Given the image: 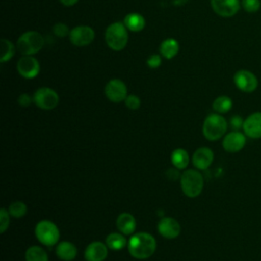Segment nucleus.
<instances>
[{"label":"nucleus","instance_id":"nucleus-1","mask_svg":"<svg viewBox=\"0 0 261 261\" xmlns=\"http://www.w3.org/2000/svg\"><path fill=\"white\" fill-rule=\"evenodd\" d=\"M156 240L148 232L141 231L133 234L127 243V250L132 257L139 260L150 258L156 251Z\"/></svg>","mask_w":261,"mask_h":261},{"label":"nucleus","instance_id":"nucleus-2","mask_svg":"<svg viewBox=\"0 0 261 261\" xmlns=\"http://www.w3.org/2000/svg\"><path fill=\"white\" fill-rule=\"evenodd\" d=\"M227 125L228 123L226 119L221 114L211 113L205 118L203 122V136L209 141H217L225 136Z\"/></svg>","mask_w":261,"mask_h":261},{"label":"nucleus","instance_id":"nucleus-3","mask_svg":"<svg viewBox=\"0 0 261 261\" xmlns=\"http://www.w3.org/2000/svg\"><path fill=\"white\" fill-rule=\"evenodd\" d=\"M180 187L187 197L196 198L203 191L204 178L198 170L188 169L180 175Z\"/></svg>","mask_w":261,"mask_h":261},{"label":"nucleus","instance_id":"nucleus-4","mask_svg":"<svg viewBox=\"0 0 261 261\" xmlns=\"http://www.w3.org/2000/svg\"><path fill=\"white\" fill-rule=\"evenodd\" d=\"M128 35L126 27L122 22H113L109 24L105 32V41L110 49L114 51L122 50L127 43Z\"/></svg>","mask_w":261,"mask_h":261},{"label":"nucleus","instance_id":"nucleus-5","mask_svg":"<svg viewBox=\"0 0 261 261\" xmlns=\"http://www.w3.org/2000/svg\"><path fill=\"white\" fill-rule=\"evenodd\" d=\"M44 46L43 36L36 31L23 33L17 40V50L23 55H33L39 52Z\"/></svg>","mask_w":261,"mask_h":261},{"label":"nucleus","instance_id":"nucleus-6","mask_svg":"<svg viewBox=\"0 0 261 261\" xmlns=\"http://www.w3.org/2000/svg\"><path fill=\"white\" fill-rule=\"evenodd\" d=\"M35 234L37 240L44 246L52 247L59 241L60 233L57 225L50 220H41L36 224Z\"/></svg>","mask_w":261,"mask_h":261},{"label":"nucleus","instance_id":"nucleus-7","mask_svg":"<svg viewBox=\"0 0 261 261\" xmlns=\"http://www.w3.org/2000/svg\"><path fill=\"white\" fill-rule=\"evenodd\" d=\"M232 80L236 87L244 93L255 92L259 85L256 74L248 69H239L234 72Z\"/></svg>","mask_w":261,"mask_h":261},{"label":"nucleus","instance_id":"nucleus-8","mask_svg":"<svg viewBox=\"0 0 261 261\" xmlns=\"http://www.w3.org/2000/svg\"><path fill=\"white\" fill-rule=\"evenodd\" d=\"M35 104L44 110H51L58 105L59 97L58 94L51 88L43 87L38 89L34 94Z\"/></svg>","mask_w":261,"mask_h":261},{"label":"nucleus","instance_id":"nucleus-9","mask_svg":"<svg viewBox=\"0 0 261 261\" xmlns=\"http://www.w3.org/2000/svg\"><path fill=\"white\" fill-rule=\"evenodd\" d=\"M247 143V136L241 130H232L223 137L222 147L228 153H238L244 149Z\"/></svg>","mask_w":261,"mask_h":261},{"label":"nucleus","instance_id":"nucleus-10","mask_svg":"<svg viewBox=\"0 0 261 261\" xmlns=\"http://www.w3.org/2000/svg\"><path fill=\"white\" fill-rule=\"evenodd\" d=\"M105 96L114 103H119L123 100H125L127 96V89L125 84L118 80V79H113L109 81L104 89Z\"/></svg>","mask_w":261,"mask_h":261},{"label":"nucleus","instance_id":"nucleus-11","mask_svg":"<svg viewBox=\"0 0 261 261\" xmlns=\"http://www.w3.org/2000/svg\"><path fill=\"white\" fill-rule=\"evenodd\" d=\"M16 67L18 73L24 79H34L40 71L39 61L31 55H23L20 57L17 61Z\"/></svg>","mask_w":261,"mask_h":261},{"label":"nucleus","instance_id":"nucleus-12","mask_svg":"<svg viewBox=\"0 0 261 261\" xmlns=\"http://www.w3.org/2000/svg\"><path fill=\"white\" fill-rule=\"evenodd\" d=\"M210 3L213 11L222 17H231L241 8L240 0H211Z\"/></svg>","mask_w":261,"mask_h":261},{"label":"nucleus","instance_id":"nucleus-13","mask_svg":"<svg viewBox=\"0 0 261 261\" xmlns=\"http://www.w3.org/2000/svg\"><path fill=\"white\" fill-rule=\"evenodd\" d=\"M95 33L88 25H79L73 28L69 33V40L75 46H87L93 42Z\"/></svg>","mask_w":261,"mask_h":261},{"label":"nucleus","instance_id":"nucleus-14","mask_svg":"<svg viewBox=\"0 0 261 261\" xmlns=\"http://www.w3.org/2000/svg\"><path fill=\"white\" fill-rule=\"evenodd\" d=\"M243 133L250 139H261V111L248 115L243 124Z\"/></svg>","mask_w":261,"mask_h":261},{"label":"nucleus","instance_id":"nucleus-15","mask_svg":"<svg viewBox=\"0 0 261 261\" xmlns=\"http://www.w3.org/2000/svg\"><path fill=\"white\" fill-rule=\"evenodd\" d=\"M158 232L165 239H175L180 233L178 221L172 217H162L157 225Z\"/></svg>","mask_w":261,"mask_h":261},{"label":"nucleus","instance_id":"nucleus-16","mask_svg":"<svg viewBox=\"0 0 261 261\" xmlns=\"http://www.w3.org/2000/svg\"><path fill=\"white\" fill-rule=\"evenodd\" d=\"M214 159V153L213 151L208 147H201L198 148L192 157L193 165L201 170L207 169L213 162Z\"/></svg>","mask_w":261,"mask_h":261},{"label":"nucleus","instance_id":"nucleus-17","mask_svg":"<svg viewBox=\"0 0 261 261\" xmlns=\"http://www.w3.org/2000/svg\"><path fill=\"white\" fill-rule=\"evenodd\" d=\"M108 255V247L102 242H92L85 250L86 261H104Z\"/></svg>","mask_w":261,"mask_h":261},{"label":"nucleus","instance_id":"nucleus-18","mask_svg":"<svg viewBox=\"0 0 261 261\" xmlns=\"http://www.w3.org/2000/svg\"><path fill=\"white\" fill-rule=\"evenodd\" d=\"M116 226L118 230L123 234H133L136 230L137 222L134 215L127 212H123L117 216Z\"/></svg>","mask_w":261,"mask_h":261},{"label":"nucleus","instance_id":"nucleus-19","mask_svg":"<svg viewBox=\"0 0 261 261\" xmlns=\"http://www.w3.org/2000/svg\"><path fill=\"white\" fill-rule=\"evenodd\" d=\"M55 253L60 260L71 261L76 257L77 249L72 243L68 241H62L57 244Z\"/></svg>","mask_w":261,"mask_h":261},{"label":"nucleus","instance_id":"nucleus-20","mask_svg":"<svg viewBox=\"0 0 261 261\" xmlns=\"http://www.w3.org/2000/svg\"><path fill=\"white\" fill-rule=\"evenodd\" d=\"M159 50H160V53L163 57H165L166 59H171L178 53L179 45H178L176 40L169 38V39L164 40L160 44Z\"/></svg>","mask_w":261,"mask_h":261},{"label":"nucleus","instance_id":"nucleus-21","mask_svg":"<svg viewBox=\"0 0 261 261\" xmlns=\"http://www.w3.org/2000/svg\"><path fill=\"white\" fill-rule=\"evenodd\" d=\"M170 160L172 165L176 169H185L189 164V154L188 152L182 148H177L172 151Z\"/></svg>","mask_w":261,"mask_h":261},{"label":"nucleus","instance_id":"nucleus-22","mask_svg":"<svg viewBox=\"0 0 261 261\" xmlns=\"http://www.w3.org/2000/svg\"><path fill=\"white\" fill-rule=\"evenodd\" d=\"M124 25L132 32H140L145 27V18L139 13H128L123 20Z\"/></svg>","mask_w":261,"mask_h":261},{"label":"nucleus","instance_id":"nucleus-23","mask_svg":"<svg viewBox=\"0 0 261 261\" xmlns=\"http://www.w3.org/2000/svg\"><path fill=\"white\" fill-rule=\"evenodd\" d=\"M105 244L107 245L108 249H110V250L120 251L127 245V242H126V239L124 238V236H122V233L111 232L106 237Z\"/></svg>","mask_w":261,"mask_h":261},{"label":"nucleus","instance_id":"nucleus-24","mask_svg":"<svg viewBox=\"0 0 261 261\" xmlns=\"http://www.w3.org/2000/svg\"><path fill=\"white\" fill-rule=\"evenodd\" d=\"M25 261H49L47 252L39 247L32 246L25 251Z\"/></svg>","mask_w":261,"mask_h":261},{"label":"nucleus","instance_id":"nucleus-25","mask_svg":"<svg viewBox=\"0 0 261 261\" xmlns=\"http://www.w3.org/2000/svg\"><path fill=\"white\" fill-rule=\"evenodd\" d=\"M232 107V100L228 96H219L217 97L213 103H212V108L216 113L223 114L228 112Z\"/></svg>","mask_w":261,"mask_h":261},{"label":"nucleus","instance_id":"nucleus-26","mask_svg":"<svg viewBox=\"0 0 261 261\" xmlns=\"http://www.w3.org/2000/svg\"><path fill=\"white\" fill-rule=\"evenodd\" d=\"M15 48L13 44L5 39L1 40V56H0V62H6L12 58L14 55Z\"/></svg>","mask_w":261,"mask_h":261},{"label":"nucleus","instance_id":"nucleus-27","mask_svg":"<svg viewBox=\"0 0 261 261\" xmlns=\"http://www.w3.org/2000/svg\"><path fill=\"white\" fill-rule=\"evenodd\" d=\"M9 214L14 218H21L27 214L28 207L27 205L21 201H14L9 205L8 208Z\"/></svg>","mask_w":261,"mask_h":261},{"label":"nucleus","instance_id":"nucleus-28","mask_svg":"<svg viewBox=\"0 0 261 261\" xmlns=\"http://www.w3.org/2000/svg\"><path fill=\"white\" fill-rule=\"evenodd\" d=\"M241 6L246 12L255 13L259 11V9L261 8V1L260 0H242Z\"/></svg>","mask_w":261,"mask_h":261},{"label":"nucleus","instance_id":"nucleus-29","mask_svg":"<svg viewBox=\"0 0 261 261\" xmlns=\"http://www.w3.org/2000/svg\"><path fill=\"white\" fill-rule=\"evenodd\" d=\"M9 211L6 210L5 208H1L0 210V232L3 233L9 226L10 222V216H9Z\"/></svg>","mask_w":261,"mask_h":261},{"label":"nucleus","instance_id":"nucleus-30","mask_svg":"<svg viewBox=\"0 0 261 261\" xmlns=\"http://www.w3.org/2000/svg\"><path fill=\"white\" fill-rule=\"evenodd\" d=\"M124 103H125V106L128 108V109H132V110H136L140 107L141 105V100L138 96L136 95H128L126 96L125 100H124Z\"/></svg>","mask_w":261,"mask_h":261},{"label":"nucleus","instance_id":"nucleus-31","mask_svg":"<svg viewBox=\"0 0 261 261\" xmlns=\"http://www.w3.org/2000/svg\"><path fill=\"white\" fill-rule=\"evenodd\" d=\"M244 120L243 117L241 115H232L229 119V125L232 128V130H240L243 129V124H244Z\"/></svg>","mask_w":261,"mask_h":261},{"label":"nucleus","instance_id":"nucleus-32","mask_svg":"<svg viewBox=\"0 0 261 261\" xmlns=\"http://www.w3.org/2000/svg\"><path fill=\"white\" fill-rule=\"evenodd\" d=\"M53 33L58 36V37H65L67 34H69L70 32L68 31V28L64 24V23H61V22H58L56 24H54L53 27Z\"/></svg>","mask_w":261,"mask_h":261},{"label":"nucleus","instance_id":"nucleus-33","mask_svg":"<svg viewBox=\"0 0 261 261\" xmlns=\"http://www.w3.org/2000/svg\"><path fill=\"white\" fill-rule=\"evenodd\" d=\"M147 64L151 68H157L161 64V57L157 54L151 55L147 60Z\"/></svg>","mask_w":261,"mask_h":261},{"label":"nucleus","instance_id":"nucleus-34","mask_svg":"<svg viewBox=\"0 0 261 261\" xmlns=\"http://www.w3.org/2000/svg\"><path fill=\"white\" fill-rule=\"evenodd\" d=\"M33 100H34V99H32V97H31L29 94H21V95L18 97L17 102H18V104H19L20 106L27 107V106H29V105L32 103Z\"/></svg>","mask_w":261,"mask_h":261},{"label":"nucleus","instance_id":"nucleus-35","mask_svg":"<svg viewBox=\"0 0 261 261\" xmlns=\"http://www.w3.org/2000/svg\"><path fill=\"white\" fill-rule=\"evenodd\" d=\"M63 5L65 6H72L74 5L79 0H59Z\"/></svg>","mask_w":261,"mask_h":261}]
</instances>
